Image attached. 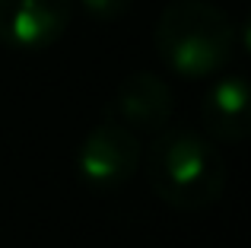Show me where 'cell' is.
I'll use <instances>...</instances> for the list:
<instances>
[{
  "instance_id": "obj_1",
  "label": "cell",
  "mask_w": 251,
  "mask_h": 248,
  "mask_svg": "<svg viewBox=\"0 0 251 248\" xmlns=\"http://www.w3.org/2000/svg\"><path fill=\"white\" fill-rule=\"evenodd\" d=\"M147 178L162 204L181 213H197L223 198L226 162L203 134L191 127H169L156 130V140L150 143Z\"/></svg>"
},
{
  "instance_id": "obj_2",
  "label": "cell",
  "mask_w": 251,
  "mask_h": 248,
  "mask_svg": "<svg viewBox=\"0 0 251 248\" xmlns=\"http://www.w3.org/2000/svg\"><path fill=\"white\" fill-rule=\"evenodd\" d=\"M153 42L169 70L184 80H201L232 61L235 25L220 6L203 0H175L162 10Z\"/></svg>"
},
{
  "instance_id": "obj_3",
  "label": "cell",
  "mask_w": 251,
  "mask_h": 248,
  "mask_svg": "<svg viewBox=\"0 0 251 248\" xmlns=\"http://www.w3.org/2000/svg\"><path fill=\"white\" fill-rule=\"evenodd\" d=\"M143 147L130 127L121 121H102L83 137L80 153H76V166L86 185L99 188V191H115V188L127 185L134 172L140 169Z\"/></svg>"
},
{
  "instance_id": "obj_4",
  "label": "cell",
  "mask_w": 251,
  "mask_h": 248,
  "mask_svg": "<svg viewBox=\"0 0 251 248\" xmlns=\"http://www.w3.org/2000/svg\"><path fill=\"white\" fill-rule=\"evenodd\" d=\"M74 0H0V42L13 51L51 48L67 32Z\"/></svg>"
},
{
  "instance_id": "obj_5",
  "label": "cell",
  "mask_w": 251,
  "mask_h": 248,
  "mask_svg": "<svg viewBox=\"0 0 251 248\" xmlns=\"http://www.w3.org/2000/svg\"><path fill=\"white\" fill-rule=\"evenodd\" d=\"M172 108H175V99H172L169 83L150 70L130 74L111 99V115L124 127L147 130V134H156L166 127L172 118Z\"/></svg>"
},
{
  "instance_id": "obj_6",
  "label": "cell",
  "mask_w": 251,
  "mask_h": 248,
  "mask_svg": "<svg viewBox=\"0 0 251 248\" xmlns=\"http://www.w3.org/2000/svg\"><path fill=\"white\" fill-rule=\"evenodd\" d=\"M203 130L213 140L223 143H242L251 130V115H248V83L242 74L223 76L220 83L207 89L201 105Z\"/></svg>"
},
{
  "instance_id": "obj_7",
  "label": "cell",
  "mask_w": 251,
  "mask_h": 248,
  "mask_svg": "<svg viewBox=\"0 0 251 248\" xmlns=\"http://www.w3.org/2000/svg\"><path fill=\"white\" fill-rule=\"evenodd\" d=\"M80 3L86 6V13H89V16L111 23V19L124 16V13L130 10V3H134V0H80Z\"/></svg>"
}]
</instances>
